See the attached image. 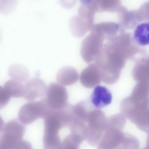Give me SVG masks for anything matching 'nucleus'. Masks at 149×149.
Wrapping results in <instances>:
<instances>
[{
    "label": "nucleus",
    "mask_w": 149,
    "mask_h": 149,
    "mask_svg": "<svg viewBox=\"0 0 149 149\" xmlns=\"http://www.w3.org/2000/svg\"><path fill=\"white\" fill-rule=\"evenodd\" d=\"M47 86L42 79L37 77L27 80L24 84L23 97L26 100L34 101L45 96Z\"/></svg>",
    "instance_id": "9d476101"
},
{
    "label": "nucleus",
    "mask_w": 149,
    "mask_h": 149,
    "mask_svg": "<svg viewBox=\"0 0 149 149\" xmlns=\"http://www.w3.org/2000/svg\"><path fill=\"white\" fill-rule=\"evenodd\" d=\"M140 142L134 135L124 132L123 130L116 127H108L99 143V149H137Z\"/></svg>",
    "instance_id": "7ed1b4c3"
},
{
    "label": "nucleus",
    "mask_w": 149,
    "mask_h": 149,
    "mask_svg": "<svg viewBox=\"0 0 149 149\" xmlns=\"http://www.w3.org/2000/svg\"><path fill=\"white\" fill-rule=\"evenodd\" d=\"M105 40L103 34L93 26L90 34L83 40L81 45L80 54L86 63L94 62L103 48Z\"/></svg>",
    "instance_id": "423d86ee"
},
{
    "label": "nucleus",
    "mask_w": 149,
    "mask_h": 149,
    "mask_svg": "<svg viewBox=\"0 0 149 149\" xmlns=\"http://www.w3.org/2000/svg\"><path fill=\"white\" fill-rule=\"evenodd\" d=\"M117 13L119 23L123 27L131 29L140 22L135 10L129 11L125 7L122 6Z\"/></svg>",
    "instance_id": "dca6fc26"
},
{
    "label": "nucleus",
    "mask_w": 149,
    "mask_h": 149,
    "mask_svg": "<svg viewBox=\"0 0 149 149\" xmlns=\"http://www.w3.org/2000/svg\"><path fill=\"white\" fill-rule=\"evenodd\" d=\"M141 131L149 133V107L136 115L131 121Z\"/></svg>",
    "instance_id": "aec40b11"
},
{
    "label": "nucleus",
    "mask_w": 149,
    "mask_h": 149,
    "mask_svg": "<svg viewBox=\"0 0 149 149\" xmlns=\"http://www.w3.org/2000/svg\"><path fill=\"white\" fill-rule=\"evenodd\" d=\"M82 85L87 88H92L102 81L101 71L95 63H91L81 72L79 77Z\"/></svg>",
    "instance_id": "9b49d317"
},
{
    "label": "nucleus",
    "mask_w": 149,
    "mask_h": 149,
    "mask_svg": "<svg viewBox=\"0 0 149 149\" xmlns=\"http://www.w3.org/2000/svg\"><path fill=\"white\" fill-rule=\"evenodd\" d=\"M136 11L139 22L143 21H149V1L143 3Z\"/></svg>",
    "instance_id": "5701e85b"
},
{
    "label": "nucleus",
    "mask_w": 149,
    "mask_h": 149,
    "mask_svg": "<svg viewBox=\"0 0 149 149\" xmlns=\"http://www.w3.org/2000/svg\"><path fill=\"white\" fill-rule=\"evenodd\" d=\"M18 119L2 125L0 131V149L31 148L30 143L23 140L26 128Z\"/></svg>",
    "instance_id": "f03ea898"
},
{
    "label": "nucleus",
    "mask_w": 149,
    "mask_h": 149,
    "mask_svg": "<svg viewBox=\"0 0 149 149\" xmlns=\"http://www.w3.org/2000/svg\"><path fill=\"white\" fill-rule=\"evenodd\" d=\"M120 52L114 39L106 40L94 62L100 69L102 81L107 84H114L119 78L121 65Z\"/></svg>",
    "instance_id": "f257e3e1"
},
{
    "label": "nucleus",
    "mask_w": 149,
    "mask_h": 149,
    "mask_svg": "<svg viewBox=\"0 0 149 149\" xmlns=\"http://www.w3.org/2000/svg\"><path fill=\"white\" fill-rule=\"evenodd\" d=\"M8 74L12 79L22 83L26 81L29 77V73L27 69L23 65L17 64L10 66Z\"/></svg>",
    "instance_id": "6ab92c4d"
},
{
    "label": "nucleus",
    "mask_w": 149,
    "mask_h": 149,
    "mask_svg": "<svg viewBox=\"0 0 149 149\" xmlns=\"http://www.w3.org/2000/svg\"><path fill=\"white\" fill-rule=\"evenodd\" d=\"M94 23L84 15L78 14L71 18L69 21L70 30L74 37L80 38L91 30Z\"/></svg>",
    "instance_id": "f8f14e48"
},
{
    "label": "nucleus",
    "mask_w": 149,
    "mask_h": 149,
    "mask_svg": "<svg viewBox=\"0 0 149 149\" xmlns=\"http://www.w3.org/2000/svg\"><path fill=\"white\" fill-rule=\"evenodd\" d=\"M11 97L0 88V108L1 109L8 103Z\"/></svg>",
    "instance_id": "b1692460"
},
{
    "label": "nucleus",
    "mask_w": 149,
    "mask_h": 149,
    "mask_svg": "<svg viewBox=\"0 0 149 149\" xmlns=\"http://www.w3.org/2000/svg\"><path fill=\"white\" fill-rule=\"evenodd\" d=\"M45 97L49 107L56 110L68 103V95L64 86L53 82L47 86Z\"/></svg>",
    "instance_id": "1a4fd4ad"
},
{
    "label": "nucleus",
    "mask_w": 149,
    "mask_h": 149,
    "mask_svg": "<svg viewBox=\"0 0 149 149\" xmlns=\"http://www.w3.org/2000/svg\"><path fill=\"white\" fill-rule=\"evenodd\" d=\"M112 96L106 87L98 86L94 88L90 97V101L96 108L100 109L110 104Z\"/></svg>",
    "instance_id": "ddd939ff"
},
{
    "label": "nucleus",
    "mask_w": 149,
    "mask_h": 149,
    "mask_svg": "<svg viewBox=\"0 0 149 149\" xmlns=\"http://www.w3.org/2000/svg\"><path fill=\"white\" fill-rule=\"evenodd\" d=\"M52 109L44 97L40 101H31L23 105L19 111L18 119L23 124L29 125L39 118L44 119Z\"/></svg>",
    "instance_id": "6e6552de"
},
{
    "label": "nucleus",
    "mask_w": 149,
    "mask_h": 149,
    "mask_svg": "<svg viewBox=\"0 0 149 149\" xmlns=\"http://www.w3.org/2000/svg\"><path fill=\"white\" fill-rule=\"evenodd\" d=\"M60 1L62 6L67 9L74 6L76 2V0H60Z\"/></svg>",
    "instance_id": "393cba45"
},
{
    "label": "nucleus",
    "mask_w": 149,
    "mask_h": 149,
    "mask_svg": "<svg viewBox=\"0 0 149 149\" xmlns=\"http://www.w3.org/2000/svg\"><path fill=\"white\" fill-rule=\"evenodd\" d=\"M44 119L43 148L61 149L62 140L59 132L62 127L57 116L55 110L53 109Z\"/></svg>",
    "instance_id": "39448f33"
},
{
    "label": "nucleus",
    "mask_w": 149,
    "mask_h": 149,
    "mask_svg": "<svg viewBox=\"0 0 149 149\" xmlns=\"http://www.w3.org/2000/svg\"><path fill=\"white\" fill-rule=\"evenodd\" d=\"M107 117L104 112L95 107L89 112L86 122V140L92 146H97L107 127Z\"/></svg>",
    "instance_id": "20e7f679"
},
{
    "label": "nucleus",
    "mask_w": 149,
    "mask_h": 149,
    "mask_svg": "<svg viewBox=\"0 0 149 149\" xmlns=\"http://www.w3.org/2000/svg\"><path fill=\"white\" fill-rule=\"evenodd\" d=\"M79 76L77 70L70 66L62 68L58 71L56 80L58 83L63 86L72 85L78 80Z\"/></svg>",
    "instance_id": "2eb2a0df"
},
{
    "label": "nucleus",
    "mask_w": 149,
    "mask_h": 149,
    "mask_svg": "<svg viewBox=\"0 0 149 149\" xmlns=\"http://www.w3.org/2000/svg\"><path fill=\"white\" fill-rule=\"evenodd\" d=\"M18 0H0V12L4 16L13 12L16 8Z\"/></svg>",
    "instance_id": "4be33fe9"
},
{
    "label": "nucleus",
    "mask_w": 149,
    "mask_h": 149,
    "mask_svg": "<svg viewBox=\"0 0 149 149\" xmlns=\"http://www.w3.org/2000/svg\"><path fill=\"white\" fill-rule=\"evenodd\" d=\"M126 122V117L120 113L107 117V127H116L123 130Z\"/></svg>",
    "instance_id": "412c9836"
},
{
    "label": "nucleus",
    "mask_w": 149,
    "mask_h": 149,
    "mask_svg": "<svg viewBox=\"0 0 149 149\" xmlns=\"http://www.w3.org/2000/svg\"><path fill=\"white\" fill-rule=\"evenodd\" d=\"M81 4L90 5L91 4L93 0H79Z\"/></svg>",
    "instance_id": "a878e982"
},
{
    "label": "nucleus",
    "mask_w": 149,
    "mask_h": 149,
    "mask_svg": "<svg viewBox=\"0 0 149 149\" xmlns=\"http://www.w3.org/2000/svg\"><path fill=\"white\" fill-rule=\"evenodd\" d=\"M122 6L121 0H93L91 4L95 14L117 13Z\"/></svg>",
    "instance_id": "4468645a"
},
{
    "label": "nucleus",
    "mask_w": 149,
    "mask_h": 149,
    "mask_svg": "<svg viewBox=\"0 0 149 149\" xmlns=\"http://www.w3.org/2000/svg\"><path fill=\"white\" fill-rule=\"evenodd\" d=\"M0 88L10 97L18 98L23 97L24 85L20 81L12 79L9 80Z\"/></svg>",
    "instance_id": "f3484780"
},
{
    "label": "nucleus",
    "mask_w": 149,
    "mask_h": 149,
    "mask_svg": "<svg viewBox=\"0 0 149 149\" xmlns=\"http://www.w3.org/2000/svg\"><path fill=\"white\" fill-rule=\"evenodd\" d=\"M147 137L146 140V146L144 149H149V133Z\"/></svg>",
    "instance_id": "bb28decb"
},
{
    "label": "nucleus",
    "mask_w": 149,
    "mask_h": 149,
    "mask_svg": "<svg viewBox=\"0 0 149 149\" xmlns=\"http://www.w3.org/2000/svg\"><path fill=\"white\" fill-rule=\"evenodd\" d=\"M135 42L139 45L149 44V22H145L138 25L133 34Z\"/></svg>",
    "instance_id": "a211bd4d"
},
{
    "label": "nucleus",
    "mask_w": 149,
    "mask_h": 149,
    "mask_svg": "<svg viewBox=\"0 0 149 149\" xmlns=\"http://www.w3.org/2000/svg\"><path fill=\"white\" fill-rule=\"evenodd\" d=\"M149 107V86H138L130 95L120 102V110L123 113H133Z\"/></svg>",
    "instance_id": "0eeeda50"
}]
</instances>
